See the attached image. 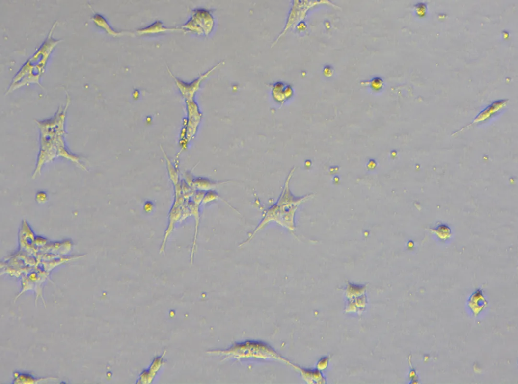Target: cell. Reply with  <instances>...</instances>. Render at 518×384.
I'll use <instances>...</instances> for the list:
<instances>
[{"instance_id": "1", "label": "cell", "mask_w": 518, "mask_h": 384, "mask_svg": "<svg viewBox=\"0 0 518 384\" xmlns=\"http://www.w3.org/2000/svg\"><path fill=\"white\" fill-rule=\"evenodd\" d=\"M67 107L68 106L60 109L52 119L37 122L40 132V147L33 178L40 174L45 164L59 157L70 160L86 171V166L81 162V159L65 146L64 125Z\"/></svg>"}, {"instance_id": "2", "label": "cell", "mask_w": 518, "mask_h": 384, "mask_svg": "<svg viewBox=\"0 0 518 384\" xmlns=\"http://www.w3.org/2000/svg\"><path fill=\"white\" fill-rule=\"evenodd\" d=\"M303 198L296 197L291 193L290 189H283L277 202L267 209L263 219L257 227L249 235L248 239L241 243L239 247L245 245L251 241L258 232L271 222L288 229L294 233L296 225L295 217L296 211L299 205L303 202Z\"/></svg>"}, {"instance_id": "3", "label": "cell", "mask_w": 518, "mask_h": 384, "mask_svg": "<svg viewBox=\"0 0 518 384\" xmlns=\"http://www.w3.org/2000/svg\"><path fill=\"white\" fill-rule=\"evenodd\" d=\"M224 62H221L216 64L206 73L202 75L198 78L191 83H187L178 79L174 76V75L170 72V71L169 70H168L171 76L174 79L176 84L183 95L188 98L189 100H191L195 93L198 90L200 85L201 84L203 81L207 78L213 72H214V71L218 68V67L221 65L222 63Z\"/></svg>"}, {"instance_id": "4", "label": "cell", "mask_w": 518, "mask_h": 384, "mask_svg": "<svg viewBox=\"0 0 518 384\" xmlns=\"http://www.w3.org/2000/svg\"><path fill=\"white\" fill-rule=\"evenodd\" d=\"M305 1H294L291 9L290 11L287 22L285 28L277 37V39L272 45V47L275 46L281 37L285 36L288 31L297 24H299L300 19L304 18L305 8H304Z\"/></svg>"}, {"instance_id": "5", "label": "cell", "mask_w": 518, "mask_h": 384, "mask_svg": "<svg viewBox=\"0 0 518 384\" xmlns=\"http://www.w3.org/2000/svg\"><path fill=\"white\" fill-rule=\"evenodd\" d=\"M201 28L206 36L212 32L215 21L210 12L204 9H196L193 11L191 18Z\"/></svg>"}, {"instance_id": "6", "label": "cell", "mask_w": 518, "mask_h": 384, "mask_svg": "<svg viewBox=\"0 0 518 384\" xmlns=\"http://www.w3.org/2000/svg\"><path fill=\"white\" fill-rule=\"evenodd\" d=\"M273 95L277 102L282 103L285 100L292 96L293 90L292 88L283 82H278L273 86Z\"/></svg>"}, {"instance_id": "7", "label": "cell", "mask_w": 518, "mask_h": 384, "mask_svg": "<svg viewBox=\"0 0 518 384\" xmlns=\"http://www.w3.org/2000/svg\"><path fill=\"white\" fill-rule=\"evenodd\" d=\"M183 31V29L179 28H168L165 27L163 24L160 21H157L154 24L146 27L137 30V32L139 35H145L150 34H155L160 32L166 31Z\"/></svg>"}, {"instance_id": "8", "label": "cell", "mask_w": 518, "mask_h": 384, "mask_svg": "<svg viewBox=\"0 0 518 384\" xmlns=\"http://www.w3.org/2000/svg\"><path fill=\"white\" fill-rule=\"evenodd\" d=\"M507 102V101L506 100H501L495 102L481 111L475 119L474 123L483 121L488 119L491 116L503 108L506 105Z\"/></svg>"}, {"instance_id": "9", "label": "cell", "mask_w": 518, "mask_h": 384, "mask_svg": "<svg viewBox=\"0 0 518 384\" xmlns=\"http://www.w3.org/2000/svg\"><path fill=\"white\" fill-rule=\"evenodd\" d=\"M199 205L196 204H191L190 205V209L191 210V213L194 216L195 219V231L194 239L192 243V250L191 252V261L192 262L193 261L194 254L196 249V243L197 240L198 228L200 223V212L199 210Z\"/></svg>"}, {"instance_id": "10", "label": "cell", "mask_w": 518, "mask_h": 384, "mask_svg": "<svg viewBox=\"0 0 518 384\" xmlns=\"http://www.w3.org/2000/svg\"><path fill=\"white\" fill-rule=\"evenodd\" d=\"M432 231L440 240L443 241H446L452 235V231L450 228L445 225H440L432 229Z\"/></svg>"}, {"instance_id": "11", "label": "cell", "mask_w": 518, "mask_h": 384, "mask_svg": "<svg viewBox=\"0 0 518 384\" xmlns=\"http://www.w3.org/2000/svg\"><path fill=\"white\" fill-rule=\"evenodd\" d=\"M220 198V197L218 194L214 191H209L206 193L204 196L203 202L204 204H207L210 202L214 201V200H217Z\"/></svg>"}, {"instance_id": "12", "label": "cell", "mask_w": 518, "mask_h": 384, "mask_svg": "<svg viewBox=\"0 0 518 384\" xmlns=\"http://www.w3.org/2000/svg\"><path fill=\"white\" fill-rule=\"evenodd\" d=\"M372 88L375 90H379L383 86V80L379 77L373 79L369 83Z\"/></svg>"}, {"instance_id": "13", "label": "cell", "mask_w": 518, "mask_h": 384, "mask_svg": "<svg viewBox=\"0 0 518 384\" xmlns=\"http://www.w3.org/2000/svg\"><path fill=\"white\" fill-rule=\"evenodd\" d=\"M416 12L417 15L423 17L426 14L427 6L424 3H419L416 6Z\"/></svg>"}, {"instance_id": "14", "label": "cell", "mask_w": 518, "mask_h": 384, "mask_svg": "<svg viewBox=\"0 0 518 384\" xmlns=\"http://www.w3.org/2000/svg\"><path fill=\"white\" fill-rule=\"evenodd\" d=\"M324 72L325 75L327 77H330L332 75L333 71L329 66H327L325 67Z\"/></svg>"}]
</instances>
